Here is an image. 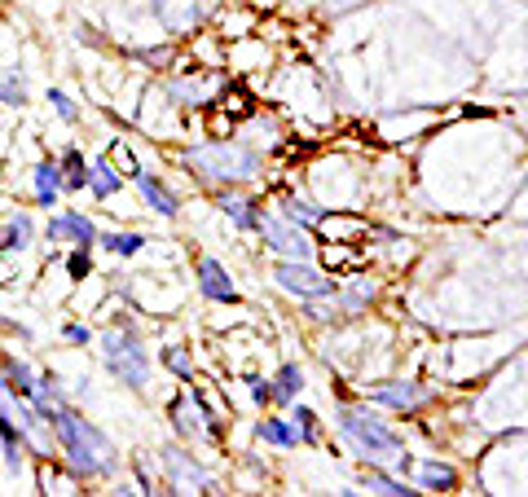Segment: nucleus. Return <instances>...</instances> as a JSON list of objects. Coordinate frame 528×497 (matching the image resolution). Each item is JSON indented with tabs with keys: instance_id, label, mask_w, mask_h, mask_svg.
<instances>
[{
	"instance_id": "f03ea898",
	"label": "nucleus",
	"mask_w": 528,
	"mask_h": 497,
	"mask_svg": "<svg viewBox=\"0 0 528 497\" xmlns=\"http://www.w3.org/2000/svg\"><path fill=\"white\" fill-rule=\"evenodd\" d=\"M185 163L212 181H247L260 168V154L242 141H203V146L185 150Z\"/></svg>"
},
{
	"instance_id": "4be33fe9",
	"label": "nucleus",
	"mask_w": 528,
	"mask_h": 497,
	"mask_svg": "<svg viewBox=\"0 0 528 497\" xmlns=\"http://www.w3.org/2000/svg\"><path fill=\"white\" fill-rule=\"evenodd\" d=\"M374 401H383V405H396V410H414V405H423L427 401V392L418 388V383H396V388H379L374 392Z\"/></svg>"
},
{
	"instance_id": "cd10ccee",
	"label": "nucleus",
	"mask_w": 528,
	"mask_h": 497,
	"mask_svg": "<svg viewBox=\"0 0 528 497\" xmlns=\"http://www.w3.org/2000/svg\"><path fill=\"white\" fill-rule=\"evenodd\" d=\"M291 423H295V432H300V445H317V414L308 410V405H295Z\"/></svg>"
},
{
	"instance_id": "a211bd4d",
	"label": "nucleus",
	"mask_w": 528,
	"mask_h": 497,
	"mask_svg": "<svg viewBox=\"0 0 528 497\" xmlns=\"http://www.w3.org/2000/svg\"><path fill=\"white\" fill-rule=\"evenodd\" d=\"M256 436L264 440V445H273V449H295V445H300V432H295L291 418H260Z\"/></svg>"
},
{
	"instance_id": "c756f323",
	"label": "nucleus",
	"mask_w": 528,
	"mask_h": 497,
	"mask_svg": "<svg viewBox=\"0 0 528 497\" xmlns=\"http://www.w3.org/2000/svg\"><path fill=\"white\" fill-rule=\"evenodd\" d=\"M66 273H71V282H84L88 273H93V256H88V247H75L71 256H66Z\"/></svg>"
},
{
	"instance_id": "aec40b11",
	"label": "nucleus",
	"mask_w": 528,
	"mask_h": 497,
	"mask_svg": "<svg viewBox=\"0 0 528 497\" xmlns=\"http://www.w3.org/2000/svg\"><path fill=\"white\" fill-rule=\"evenodd\" d=\"M58 168H62V190H71V194L88 190V163H84V154L75 150V146H66V150H62Z\"/></svg>"
},
{
	"instance_id": "f704fd0d",
	"label": "nucleus",
	"mask_w": 528,
	"mask_h": 497,
	"mask_svg": "<svg viewBox=\"0 0 528 497\" xmlns=\"http://www.w3.org/2000/svg\"><path fill=\"white\" fill-rule=\"evenodd\" d=\"M247 383H251V396H256L260 405H269V401H273V379H260V374H251Z\"/></svg>"
},
{
	"instance_id": "9b49d317",
	"label": "nucleus",
	"mask_w": 528,
	"mask_h": 497,
	"mask_svg": "<svg viewBox=\"0 0 528 497\" xmlns=\"http://www.w3.org/2000/svg\"><path fill=\"white\" fill-rule=\"evenodd\" d=\"M198 291H203V300H212V304H234L238 300L234 278H229L225 264L212 260V256L198 260Z\"/></svg>"
},
{
	"instance_id": "dca6fc26",
	"label": "nucleus",
	"mask_w": 528,
	"mask_h": 497,
	"mask_svg": "<svg viewBox=\"0 0 528 497\" xmlns=\"http://www.w3.org/2000/svg\"><path fill=\"white\" fill-rule=\"evenodd\" d=\"M0 445H5V471L9 476H18L22 462H27V436H22L18 423L14 418H5V414H0Z\"/></svg>"
},
{
	"instance_id": "a878e982",
	"label": "nucleus",
	"mask_w": 528,
	"mask_h": 497,
	"mask_svg": "<svg viewBox=\"0 0 528 497\" xmlns=\"http://www.w3.org/2000/svg\"><path fill=\"white\" fill-rule=\"evenodd\" d=\"M0 102L5 106H27V75H22V66H9V75L0 80Z\"/></svg>"
},
{
	"instance_id": "473e14b6",
	"label": "nucleus",
	"mask_w": 528,
	"mask_h": 497,
	"mask_svg": "<svg viewBox=\"0 0 528 497\" xmlns=\"http://www.w3.org/2000/svg\"><path fill=\"white\" fill-rule=\"evenodd\" d=\"M110 159H115V163H119V168H128L124 176H137V172H141V163H137V154H132V150L124 146V141H115V154H110Z\"/></svg>"
},
{
	"instance_id": "39448f33",
	"label": "nucleus",
	"mask_w": 528,
	"mask_h": 497,
	"mask_svg": "<svg viewBox=\"0 0 528 497\" xmlns=\"http://www.w3.org/2000/svg\"><path fill=\"white\" fill-rule=\"evenodd\" d=\"M256 234H260L264 242H269V247L278 251L282 260H308V256H313L308 229H304V225H295L291 216H269V212H260Z\"/></svg>"
},
{
	"instance_id": "20e7f679",
	"label": "nucleus",
	"mask_w": 528,
	"mask_h": 497,
	"mask_svg": "<svg viewBox=\"0 0 528 497\" xmlns=\"http://www.w3.org/2000/svg\"><path fill=\"white\" fill-rule=\"evenodd\" d=\"M339 432H344L352 445H357V454H366L370 462H379V458H388L401 449V436H396L383 418H374L366 410H339Z\"/></svg>"
},
{
	"instance_id": "393cba45",
	"label": "nucleus",
	"mask_w": 528,
	"mask_h": 497,
	"mask_svg": "<svg viewBox=\"0 0 528 497\" xmlns=\"http://www.w3.org/2000/svg\"><path fill=\"white\" fill-rule=\"evenodd\" d=\"M172 97H181L185 106H203V97L212 93V80H203V75H185V80H176L172 88H168Z\"/></svg>"
},
{
	"instance_id": "0eeeda50",
	"label": "nucleus",
	"mask_w": 528,
	"mask_h": 497,
	"mask_svg": "<svg viewBox=\"0 0 528 497\" xmlns=\"http://www.w3.org/2000/svg\"><path fill=\"white\" fill-rule=\"evenodd\" d=\"M159 462L168 467V493H212V476L176 445L159 449Z\"/></svg>"
},
{
	"instance_id": "423d86ee",
	"label": "nucleus",
	"mask_w": 528,
	"mask_h": 497,
	"mask_svg": "<svg viewBox=\"0 0 528 497\" xmlns=\"http://www.w3.org/2000/svg\"><path fill=\"white\" fill-rule=\"evenodd\" d=\"M273 278H278L282 291L300 295V300H326V295H335V282L326 273H317L308 260H278L273 264Z\"/></svg>"
},
{
	"instance_id": "6e6552de",
	"label": "nucleus",
	"mask_w": 528,
	"mask_h": 497,
	"mask_svg": "<svg viewBox=\"0 0 528 497\" xmlns=\"http://www.w3.org/2000/svg\"><path fill=\"white\" fill-rule=\"evenodd\" d=\"M97 238H102V234H97V225L84 212H75V207H66V212L49 216V242H75V247L93 251Z\"/></svg>"
},
{
	"instance_id": "5701e85b",
	"label": "nucleus",
	"mask_w": 528,
	"mask_h": 497,
	"mask_svg": "<svg viewBox=\"0 0 528 497\" xmlns=\"http://www.w3.org/2000/svg\"><path fill=\"white\" fill-rule=\"evenodd\" d=\"M304 388V370L295 366V361H286V366L273 374V401H295Z\"/></svg>"
},
{
	"instance_id": "4468645a",
	"label": "nucleus",
	"mask_w": 528,
	"mask_h": 497,
	"mask_svg": "<svg viewBox=\"0 0 528 497\" xmlns=\"http://www.w3.org/2000/svg\"><path fill=\"white\" fill-rule=\"evenodd\" d=\"M132 181H137V190H141V198H146V207H150L154 216L172 220L176 212H181V203H176V194H172L163 181H154L150 172H137V176H132Z\"/></svg>"
},
{
	"instance_id": "f8f14e48",
	"label": "nucleus",
	"mask_w": 528,
	"mask_h": 497,
	"mask_svg": "<svg viewBox=\"0 0 528 497\" xmlns=\"http://www.w3.org/2000/svg\"><path fill=\"white\" fill-rule=\"evenodd\" d=\"M36 242V220L31 212H5L0 216V256H14V251H27Z\"/></svg>"
},
{
	"instance_id": "72a5a7b5",
	"label": "nucleus",
	"mask_w": 528,
	"mask_h": 497,
	"mask_svg": "<svg viewBox=\"0 0 528 497\" xmlns=\"http://www.w3.org/2000/svg\"><path fill=\"white\" fill-rule=\"evenodd\" d=\"M62 339H66V344H75V348H88V344H93V330L80 326V322H71V326L62 330Z\"/></svg>"
},
{
	"instance_id": "b1692460",
	"label": "nucleus",
	"mask_w": 528,
	"mask_h": 497,
	"mask_svg": "<svg viewBox=\"0 0 528 497\" xmlns=\"http://www.w3.org/2000/svg\"><path fill=\"white\" fill-rule=\"evenodd\" d=\"M97 247H106V251H115V256H137L141 247H146V238L141 234H132V229H115V234H102L97 238Z\"/></svg>"
},
{
	"instance_id": "1a4fd4ad",
	"label": "nucleus",
	"mask_w": 528,
	"mask_h": 497,
	"mask_svg": "<svg viewBox=\"0 0 528 497\" xmlns=\"http://www.w3.org/2000/svg\"><path fill=\"white\" fill-rule=\"evenodd\" d=\"M168 414H172V427H176V432H181L185 440H198V436H207V432H212V418H207V405L198 401L194 392L176 396Z\"/></svg>"
},
{
	"instance_id": "2eb2a0df",
	"label": "nucleus",
	"mask_w": 528,
	"mask_h": 497,
	"mask_svg": "<svg viewBox=\"0 0 528 497\" xmlns=\"http://www.w3.org/2000/svg\"><path fill=\"white\" fill-rule=\"evenodd\" d=\"M31 185H36V203L53 207V203H58V194H62V168L53 159L36 163V168H31Z\"/></svg>"
},
{
	"instance_id": "c85d7f7f",
	"label": "nucleus",
	"mask_w": 528,
	"mask_h": 497,
	"mask_svg": "<svg viewBox=\"0 0 528 497\" xmlns=\"http://www.w3.org/2000/svg\"><path fill=\"white\" fill-rule=\"evenodd\" d=\"M366 489H370V493H392V497H405V493H418V489H405V480H392V476H379V471H370V476H366Z\"/></svg>"
},
{
	"instance_id": "ddd939ff",
	"label": "nucleus",
	"mask_w": 528,
	"mask_h": 497,
	"mask_svg": "<svg viewBox=\"0 0 528 497\" xmlns=\"http://www.w3.org/2000/svg\"><path fill=\"white\" fill-rule=\"evenodd\" d=\"M124 190V172H115V159H106V154H97L93 163H88V194L93 198H115Z\"/></svg>"
},
{
	"instance_id": "2f4dec72",
	"label": "nucleus",
	"mask_w": 528,
	"mask_h": 497,
	"mask_svg": "<svg viewBox=\"0 0 528 497\" xmlns=\"http://www.w3.org/2000/svg\"><path fill=\"white\" fill-rule=\"evenodd\" d=\"M163 366H168V370H176L185 383H194V366H190V357H185L181 348H168V352H163Z\"/></svg>"
},
{
	"instance_id": "9d476101",
	"label": "nucleus",
	"mask_w": 528,
	"mask_h": 497,
	"mask_svg": "<svg viewBox=\"0 0 528 497\" xmlns=\"http://www.w3.org/2000/svg\"><path fill=\"white\" fill-rule=\"evenodd\" d=\"M154 18L163 22V27L172 31V36H181V31H194L198 22H203V0H150Z\"/></svg>"
},
{
	"instance_id": "7c9ffc66",
	"label": "nucleus",
	"mask_w": 528,
	"mask_h": 497,
	"mask_svg": "<svg viewBox=\"0 0 528 497\" xmlns=\"http://www.w3.org/2000/svg\"><path fill=\"white\" fill-rule=\"evenodd\" d=\"M49 102H53V110H58L62 124H80V110H75V102L62 93V88H49Z\"/></svg>"
},
{
	"instance_id": "f3484780",
	"label": "nucleus",
	"mask_w": 528,
	"mask_h": 497,
	"mask_svg": "<svg viewBox=\"0 0 528 497\" xmlns=\"http://www.w3.org/2000/svg\"><path fill=\"white\" fill-rule=\"evenodd\" d=\"M0 374H5V383L18 396H27V401H31V392H36V370H31L27 361L14 357V352H0Z\"/></svg>"
},
{
	"instance_id": "bb28decb",
	"label": "nucleus",
	"mask_w": 528,
	"mask_h": 497,
	"mask_svg": "<svg viewBox=\"0 0 528 497\" xmlns=\"http://www.w3.org/2000/svg\"><path fill=\"white\" fill-rule=\"evenodd\" d=\"M282 216H291L295 225H322V207L304 203V198H282Z\"/></svg>"
},
{
	"instance_id": "6ab92c4d",
	"label": "nucleus",
	"mask_w": 528,
	"mask_h": 497,
	"mask_svg": "<svg viewBox=\"0 0 528 497\" xmlns=\"http://www.w3.org/2000/svg\"><path fill=\"white\" fill-rule=\"evenodd\" d=\"M458 484V471L454 467H445V462H423L418 467V484L414 489L418 493H449Z\"/></svg>"
},
{
	"instance_id": "412c9836",
	"label": "nucleus",
	"mask_w": 528,
	"mask_h": 497,
	"mask_svg": "<svg viewBox=\"0 0 528 497\" xmlns=\"http://www.w3.org/2000/svg\"><path fill=\"white\" fill-rule=\"evenodd\" d=\"M220 212L234 220L238 229H256L260 225V207L251 203V198H238V194H225L220 198Z\"/></svg>"
},
{
	"instance_id": "f257e3e1",
	"label": "nucleus",
	"mask_w": 528,
	"mask_h": 497,
	"mask_svg": "<svg viewBox=\"0 0 528 497\" xmlns=\"http://www.w3.org/2000/svg\"><path fill=\"white\" fill-rule=\"evenodd\" d=\"M44 423L53 427V440H58V449L80 476H110V471L119 467L110 436L102 432V427L88 423L80 410H71V405H53Z\"/></svg>"
},
{
	"instance_id": "7ed1b4c3",
	"label": "nucleus",
	"mask_w": 528,
	"mask_h": 497,
	"mask_svg": "<svg viewBox=\"0 0 528 497\" xmlns=\"http://www.w3.org/2000/svg\"><path fill=\"white\" fill-rule=\"evenodd\" d=\"M102 361H106V370L115 374L119 383H128L132 392H141L150 383V352L128 326H115L102 335Z\"/></svg>"
}]
</instances>
